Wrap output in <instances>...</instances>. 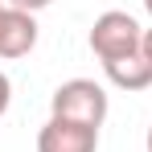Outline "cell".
<instances>
[{"label": "cell", "mask_w": 152, "mask_h": 152, "mask_svg": "<svg viewBox=\"0 0 152 152\" xmlns=\"http://www.w3.org/2000/svg\"><path fill=\"white\" fill-rule=\"evenodd\" d=\"M107 78H111V86H119V91H148L152 86V62L140 53H127V58H115V62H107L103 66Z\"/></svg>", "instance_id": "5"}, {"label": "cell", "mask_w": 152, "mask_h": 152, "mask_svg": "<svg viewBox=\"0 0 152 152\" xmlns=\"http://www.w3.org/2000/svg\"><path fill=\"white\" fill-rule=\"evenodd\" d=\"M0 12H4V4H0Z\"/></svg>", "instance_id": "11"}, {"label": "cell", "mask_w": 152, "mask_h": 152, "mask_svg": "<svg viewBox=\"0 0 152 152\" xmlns=\"http://www.w3.org/2000/svg\"><path fill=\"white\" fill-rule=\"evenodd\" d=\"M53 0H8V8H21V12H41V8H50Z\"/></svg>", "instance_id": "6"}, {"label": "cell", "mask_w": 152, "mask_h": 152, "mask_svg": "<svg viewBox=\"0 0 152 152\" xmlns=\"http://www.w3.org/2000/svg\"><path fill=\"white\" fill-rule=\"evenodd\" d=\"M86 41H91L95 58L107 66V62H115V58L140 53V45H144V29H140V21H136L132 12L111 8V12L95 17V25H91V37H86Z\"/></svg>", "instance_id": "1"}, {"label": "cell", "mask_w": 152, "mask_h": 152, "mask_svg": "<svg viewBox=\"0 0 152 152\" xmlns=\"http://www.w3.org/2000/svg\"><path fill=\"white\" fill-rule=\"evenodd\" d=\"M8 103H12V82H8V74L0 70V115L8 111Z\"/></svg>", "instance_id": "7"}, {"label": "cell", "mask_w": 152, "mask_h": 152, "mask_svg": "<svg viewBox=\"0 0 152 152\" xmlns=\"http://www.w3.org/2000/svg\"><path fill=\"white\" fill-rule=\"evenodd\" d=\"M140 50H144V58L152 62V29H144V45H140Z\"/></svg>", "instance_id": "8"}, {"label": "cell", "mask_w": 152, "mask_h": 152, "mask_svg": "<svg viewBox=\"0 0 152 152\" xmlns=\"http://www.w3.org/2000/svg\"><path fill=\"white\" fill-rule=\"evenodd\" d=\"M144 144H148V152H152V127H148V136H144Z\"/></svg>", "instance_id": "9"}, {"label": "cell", "mask_w": 152, "mask_h": 152, "mask_svg": "<svg viewBox=\"0 0 152 152\" xmlns=\"http://www.w3.org/2000/svg\"><path fill=\"white\" fill-rule=\"evenodd\" d=\"M50 115H62V119H74V124H86V127H103V119H107V91L95 78H70V82H62L53 91Z\"/></svg>", "instance_id": "2"}, {"label": "cell", "mask_w": 152, "mask_h": 152, "mask_svg": "<svg viewBox=\"0 0 152 152\" xmlns=\"http://www.w3.org/2000/svg\"><path fill=\"white\" fill-rule=\"evenodd\" d=\"M95 148H99V127L74 124L62 115H50L45 127L37 132V152H95Z\"/></svg>", "instance_id": "3"}, {"label": "cell", "mask_w": 152, "mask_h": 152, "mask_svg": "<svg viewBox=\"0 0 152 152\" xmlns=\"http://www.w3.org/2000/svg\"><path fill=\"white\" fill-rule=\"evenodd\" d=\"M144 8H148V17H152V0H144Z\"/></svg>", "instance_id": "10"}, {"label": "cell", "mask_w": 152, "mask_h": 152, "mask_svg": "<svg viewBox=\"0 0 152 152\" xmlns=\"http://www.w3.org/2000/svg\"><path fill=\"white\" fill-rule=\"evenodd\" d=\"M37 45V21L33 12H21V8H8L0 12V58H25Z\"/></svg>", "instance_id": "4"}]
</instances>
